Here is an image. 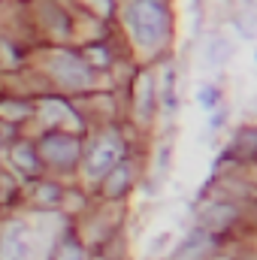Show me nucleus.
<instances>
[{"label": "nucleus", "mask_w": 257, "mask_h": 260, "mask_svg": "<svg viewBox=\"0 0 257 260\" xmlns=\"http://www.w3.org/2000/svg\"><path fill=\"white\" fill-rule=\"evenodd\" d=\"M206 55H209V64L212 67H224L230 58H233V46H230L224 37H215V40H209Z\"/></svg>", "instance_id": "15"}, {"label": "nucleus", "mask_w": 257, "mask_h": 260, "mask_svg": "<svg viewBox=\"0 0 257 260\" xmlns=\"http://www.w3.org/2000/svg\"><path fill=\"white\" fill-rule=\"evenodd\" d=\"M224 124H227V109H224V106H218V109L209 115V127H212V130H221Z\"/></svg>", "instance_id": "19"}, {"label": "nucleus", "mask_w": 257, "mask_h": 260, "mask_svg": "<svg viewBox=\"0 0 257 260\" xmlns=\"http://www.w3.org/2000/svg\"><path fill=\"white\" fill-rule=\"evenodd\" d=\"M254 3H257V0H254Z\"/></svg>", "instance_id": "20"}, {"label": "nucleus", "mask_w": 257, "mask_h": 260, "mask_svg": "<svg viewBox=\"0 0 257 260\" xmlns=\"http://www.w3.org/2000/svg\"><path fill=\"white\" fill-rule=\"evenodd\" d=\"M121 18H124V27L130 30L133 46L142 55L157 58L167 52L170 37H173L170 0H124Z\"/></svg>", "instance_id": "1"}, {"label": "nucleus", "mask_w": 257, "mask_h": 260, "mask_svg": "<svg viewBox=\"0 0 257 260\" xmlns=\"http://www.w3.org/2000/svg\"><path fill=\"white\" fill-rule=\"evenodd\" d=\"M37 151L43 157V167L52 170H76L82 160V136L79 133H64V130H46L37 139Z\"/></svg>", "instance_id": "4"}, {"label": "nucleus", "mask_w": 257, "mask_h": 260, "mask_svg": "<svg viewBox=\"0 0 257 260\" xmlns=\"http://www.w3.org/2000/svg\"><path fill=\"white\" fill-rule=\"evenodd\" d=\"M157 79L151 73H139L136 76V85H133V118L136 124H151L154 118V109H157Z\"/></svg>", "instance_id": "6"}, {"label": "nucleus", "mask_w": 257, "mask_h": 260, "mask_svg": "<svg viewBox=\"0 0 257 260\" xmlns=\"http://www.w3.org/2000/svg\"><path fill=\"white\" fill-rule=\"evenodd\" d=\"M170 245H173V230H160V233H154V239L145 245V254H148V257H157V254H164Z\"/></svg>", "instance_id": "18"}, {"label": "nucleus", "mask_w": 257, "mask_h": 260, "mask_svg": "<svg viewBox=\"0 0 257 260\" xmlns=\"http://www.w3.org/2000/svg\"><path fill=\"white\" fill-rule=\"evenodd\" d=\"M221 236L206 230V227H194L185 236V242L173 251V260H212V254L218 251Z\"/></svg>", "instance_id": "5"}, {"label": "nucleus", "mask_w": 257, "mask_h": 260, "mask_svg": "<svg viewBox=\"0 0 257 260\" xmlns=\"http://www.w3.org/2000/svg\"><path fill=\"white\" fill-rule=\"evenodd\" d=\"M64 200V188L58 182H37L34 191H30V203L40 209V212H49V209H58Z\"/></svg>", "instance_id": "12"}, {"label": "nucleus", "mask_w": 257, "mask_h": 260, "mask_svg": "<svg viewBox=\"0 0 257 260\" xmlns=\"http://www.w3.org/2000/svg\"><path fill=\"white\" fill-rule=\"evenodd\" d=\"M6 157L9 164L21 173V176H37L40 167H43V157L37 151V142H27V139H18L6 148Z\"/></svg>", "instance_id": "9"}, {"label": "nucleus", "mask_w": 257, "mask_h": 260, "mask_svg": "<svg viewBox=\"0 0 257 260\" xmlns=\"http://www.w3.org/2000/svg\"><path fill=\"white\" fill-rule=\"evenodd\" d=\"M130 185H133V170H130L127 160H121L112 173H106L100 179V194L106 200H121L130 191Z\"/></svg>", "instance_id": "10"}, {"label": "nucleus", "mask_w": 257, "mask_h": 260, "mask_svg": "<svg viewBox=\"0 0 257 260\" xmlns=\"http://www.w3.org/2000/svg\"><path fill=\"white\" fill-rule=\"evenodd\" d=\"M197 103H200L206 112H215V109L221 106V88H218V85H203V88L197 91Z\"/></svg>", "instance_id": "17"}, {"label": "nucleus", "mask_w": 257, "mask_h": 260, "mask_svg": "<svg viewBox=\"0 0 257 260\" xmlns=\"http://www.w3.org/2000/svg\"><path fill=\"white\" fill-rule=\"evenodd\" d=\"M157 94H160V103L170 106V112H176L179 94H176V70H173V64H164V70H160V88H157Z\"/></svg>", "instance_id": "14"}, {"label": "nucleus", "mask_w": 257, "mask_h": 260, "mask_svg": "<svg viewBox=\"0 0 257 260\" xmlns=\"http://www.w3.org/2000/svg\"><path fill=\"white\" fill-rule=\"evenodd\" d=\"M52 260H85V251H82L76 236H64L58 242V248L52 251Z\"/></svg>", "instance_id": "16"}, {"label": "nucleus", "mask_w": 257, "mask_h": 260, "mask_svg": "<svg viewBox=\"0 0 257 260\" xmlns=\"http://www.w3.org/2000/svg\"><path fill=\"white\" fill-rule=\"evenodd\" d=\"M239 218V206L236 203H209L203 212H200V224L197 227H206L212 233H227Z\"/></svg>", "instance_id": "8"}, {"label": "nucleus", "mask_w": 257, "mask_h": 260, "mask_svg": "<svg viewBox=\"0 0 257 260\" xmlns=\"http://www.w3.org/2000/svg\"><path fill=\"white\" fill-rule=\"evenodd\" d=\"M0 260H30V236H27L24 224H18V221H6L3 224Z\"/></svg>", "instance_id": "7"}, {"label": "nucleus", "mask_w": 257, "mask_h": 260, "mask_svg": "<svg viewBox=\"0 0 257 260\" xmlns=\"http://www.w3.org/2000/svg\"><path fill=\"white\" fill-rule=\"evenodd\" d=\"M30 115H34V103L30 100L3 94V100H0V118H3V124H21Z\"/></svg>", "instance_id": "11"}, {"label": "nucleus", "mask_w": 257, "mask_h": 260, "mask_svg": "<svg viewBox=\"0 0 257 260\" xmlns=\"http://www.w3.org/2000/svg\"><path fill=\"white\" fill-rule=\"evenodd\" d=\"M227 157H236L239 164L257 160V127H242L239 130L236 139H233V145H230V151H227Z\"/></svg>", "instance_id": "13"}, {"label": "nucleus", "mask_w": 257, "mask_h": 260, "mask_svg": "<svg viewBox=\"0 0 257 260\" xmlns=\"http://www.w3.org/2000/svg\"><path fill=\"white\" fill-rule=\"evenodd\" d=\"M43 73L49 76V82L55 88H61L67 94L91 91L97 85V70L88 61H82L76 52H70V49H49Z\"/></svg>", "instance_id": "2"}, {"label": "nucleus", "mask_w": 257, "mask_h": 260, "mask_svg": "<svg viewBox=\"0 0 257 260\" xmlns=\"http://www.w3.org/2000/svg\"><path fill=\"white\" fill-rule=\"evenodd\" d=\"M124 151H127L124 133L118 127H103L97 133L94 145L85 151V173L91 179H103L106 173H112L124 160Z\"/></svg>", "instance_id": "3"}]
</instances>
